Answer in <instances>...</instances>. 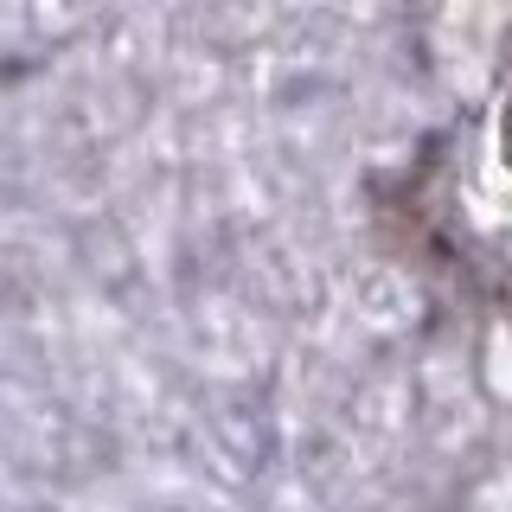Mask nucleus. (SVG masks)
I'll list each match as a JSON object with an SVG mask.
<instances>
[{
    "mask_svg": "<svg viewBox=\"0 0 512 512\" xmlns=\"http://www.w3.org/2000/svg\"><path fill=\"white\" fill-rule=\"evenodd\" d=\"M506 52H512V32H506Z\"/></svg>",
    "mask_w": 512,
    "mask_h": 512,
    "instance_id": "f257e3e1",
    "label": "nucleus"
}]
</instances>
